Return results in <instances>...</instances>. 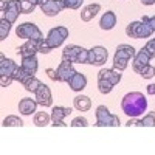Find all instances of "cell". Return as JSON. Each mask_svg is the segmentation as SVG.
<instances>
[{"label":"cell","mask_w":155,"mask_h":155,"mask_svg":"<svg viewBox=\"0 0 155 155\" xmlns=\"http://www.w3.org/2000/svg\"><path fill=\"white\" fill-rule=\"evenodd\" d=\"M11 22H8L6 19H0V41H5L9 34L11 30Z\"/></svg>","instance_id":"cell-28"},{"label":"cell","mask_w":155,"mask_h":155,"mask_svg":"<svg viewBox=\"0 0 155 155\" xmlns=\"http://www.w3.org/2000/svg\"><path fill=\"white\" fill-rule=\"evenodd\" d=\"M71 113V109L70 107H61V106H56L51 110V121H64L65 116H68Z\"/></svg>","instance_id":"cell-23"},{"label":"cell","mask_w":155,"mask_h":155,"mask_svg":"<svg viewBox=\"0 0 155 155\" xmlns=\"http://www.w3.org/2000/svg\"><path fill=\"white\" fill-rule=\"evenodd\" d=\"M42 85V82L37 79L36 76H33V78H30V79L27 81L23 84V87H25V90H27V92H33V93H36L37 92V88Z\"/></svg>","instance_id":"cell-27"},{"label":"cell","mask_w":155,"mask_h":155,"mask_svg":"<svg viewBox=\"0 0 155 155\" xmlns=\"http://www.w3.org/2000/svg\"><path fill=\"white\" fill-rule=\"evenodd\" d=\"M67 84H68V87L73 90V92H82V90L85 88V85H87V78L82 73L76 71Z\"/></svg>","instance_id":"cell-14"},{"label":"cell","mask_w":155,"mask_h":155,"mask_svg":"<svg viewBox=\"0 0 155 155\" xmlns=\"http://www.w3.org/2000/svg\"><path fill=\"white\" fill-rule=\"evenodd\" d=\"M98 79H107L113 85H116V84H120V81H121V71L115 70V68H102L98 73Z\"/></svg>","instance_id":"cell-13"},{"label":"cell","mask_w":155,"mask_h":155,"mask_svg":"<svg viewBox=\"0 0 155 155\" xmlns=\"http://www.w3.org/2000/svg\"><path fill=\"white\" fill-rule=\"evenodd\" d=\"M81 50H82V47H79V45H68L62 50V59L68 61L71 64H76L78 54L81 53Z\"/></svg>","instance_id":"cell-16"},{"label":"cell","mask_w":155,"mask_h":155,"mask_svg":"<svg viewBox=\"0 0 155 155\" xmlns=\"http://www.w3.org/2000/svg\"><path fill=\"white\" fill-rule=\"evenodd\" d=\"M27 2H30V3H33V5L39 6V0H27Z\"/></svg>","instance_id":"cell-47"},{"label":"cell","mask_w":155,"mask_h":155,"mask_svg":"<svg viewBox=\"0 0 155 155\" xmlns=\"http://www.w3.org/2000/svg\"><path fill=\"white\" fill-rule=\"evenodd\" d=\"M113 87H115V85H113L110 81H107V79H98V88H99V92H101L102 95L110 93Z\"/></svg>","instance_id":"cell-29"},{"label":"cell","mask_w":155,"mask_h":155,"mask_svg":"<svg viewBox=\"0 0 155 155\" xmlns=\"http://www.w3.org/2000/svg\"><path fill=\"white\" fill-rule=\"evenodd\" d=\"M137 121H138V120H134V118H132V120H129V121H127L126 126H129V127H130V126H137Z\"/></svg>","instance_id":"cell-46"},{"label":"cell","mask_w":155,"mask_h":155,"mask_svg":"<svg viewBox=\"0 0 155 155\" xmlns=\"http://www.w3.org/2000/svg\"><path fill=\"white\" fill-rule=\"evenodd\" d=\"M144 48L147 50V53H149L152 58H155V37L149 39V41H147V44L144 45Z\"/></svg>","instance_id":"cell-38"},{"label":"cell","mask_w":155,"mask_h":155,"mask_svg":"<svg viewBox=\"0 0 155 155\" xmlns=\"http://www.w3.org/2000/svg\"><path fill=\"white\" fill-rule=\"evenodd\" d=\"M137 54V50L132 47V45H127V44H121L118 45V48H116L115 51V56L116 58H123V59H134Z\"/></svg>","instance_id":"cell-18"},{"label":"cell","mask_w":155,"mask_h":155,"mask_svg":"<svg viewBox=\"0 0 155 155\" xmlns=\"http://www.w3.org/2000/svg\"><path fill=\"white\" fill-rule=\"evenodd\" d=\"M34 8H36V5L27 2V0H22V14H31Z\"/></svg>","instance_id":"cell-37"},{"label":"cell","mask_w":155,"mask_h":155,"mask_svg":"<svg viewBox=\"0 0 155 155\" xmlns=\"http://www.w3.org/2000/svg\"><path fill=\"white\" fill-rule=\"evenodd\" d=\"M51 120V115H48L47 112H37L34 115V124L37 127H45Z\"/></svg>","instance_id":"cell-24"},{"label":"cell","mask_w":155,"mask_h":155,"mask_svg":"<svg viewBox=\"0 0 155 155\" xmlns=\"http://www.w3.org/2000/svg\"><path fill=\"white\" fill-rule=\"evenodd\" d=\"M37 44H39V41H27L23 45L19 47V54H20L22 58L36 56V53H39Z\"/></svg>","instance_id":"cell-15"},{"label":"cell","mask_w":155,"mask_h":155,"mask_svg":"<svg viewBox=\"0 0 155 155\" xmlns=\"http://www.w3.org/2000/svg\"><path fill=\"white\" fill-rule=\"evenodd\" d=\"M146 92H147L149 95H155V84H149L147 88H146Z\"/></svg>","instance_id":"cell-43"},{"label":"cell","mask_w":155,"mask_h":155,"mask_svg":"<svg viewBox=\"0 0 155 155\" xmlns=\"http://www.w3.org/2000/svg\"><path fill=\"white\" fill-rule=\"evenodd\" d=\"M152 56L147 53V50L146 48H141L140 51H137V54L134 58V62H132V68L135 73H141V70H143L146 65H149V62H150Z\"/></svg>","instance_id":"cell-9"},{"label":"cell","mask_w":155,"mask_h":155,"mask_svg":"<svg viewBox=\"0 0 155 155\" xmlns=\"http://www.w3.org/2000/svg\"><path fill=\"white\" fill-rule=\"evenodd\" d=\"M12 78H14V81H17V82H20L23 85L25 82L30 79V78H33V74H30L28 71H25L22 67H17L16 71H14V74H12Z\"/></svg>","instance_id":"cell-25"},{"label":"cell","mask_w":155,"mask_h":155,"mask_svg":"<svg viewBox=\"0 0 155 155\" xmlns=\"http://www.w3.org/2000/svg\"><path fill=\"white\" fill-rule=\"evenodd\" d=\"M116 25V14L113 11H107L102 14L101 20H99V27L102 30H112L113 27Z\"/></svg>","instance_id":"cell-21"},{"label":"cell","mask_w":155,"mask_h":155,"mask_svg":"<svg viewBox=\"0 0 155 155\" xmlns=\"http://www.w3.org/2000/svg\"><path fill=\"white\" fill-rule=\"evenodd\" d=\"M96 127H118L121 126V121L116 115H112L110 110L106 106L96 107Z\"/></svg>","instance_id":"cell-3"},{"label":"cell","mask_w":155,"mask_h":155,"mask_svg":"<svg viewBox=\"0 0 155 155\" xmlns=\"http://www.w3.org/2000/svg\"><path fill=\"white\" fill-rule=\"evenodd\" d=\"M20 67L25 70V71H28L30 74H36L37 68H39V61L36 56H30V58H22V64H20Z\"/></svg>","instance_id":"cell-20"},{"label":"cell","mask_w":155,"mask_h":155,"mask_svg":"<svg viewBox=\"0 0 155 155\" xmlns=\"http://www.w3.org/2000/svg\"><path fill=\"white\" fill-rule=\"evenodd\" d=\"M141 123H143V127H153L155 126V112H150L146 116H143Z\"/></svg>","instance_id":"cell-33"},{"label":"cell","mask_w":155,"mask_h":155,"mask_svg":"<svg viewBox=\"0 0 155 155\" xmlns=\"http://www.w3.org/2000/svg\"><path fill=\"white\" fill-rule=\"evenodd\" d=\"M19 65L12 61L6 59L3 54H0V76H12Z\"/></svg>","instance_id":"cell-12"},{"label":"cell","mask_w":155,"mask_h":155,"mask_svg":"<svg viewBox=\"0 0 155 155\" xmlns=\"http://www.w3.org/2000/svg\"><path fill=\"white\" fill-rule=\"evenodd\" d=\"M70 126L71 127H87L88 126V121L84 118V116H76V118L71 121Z\"/></svg>","instance_id":"cell-36"},{"label":"cell","mask_w":155,"mask_h":155,"mask_svg":"<svg viewBox=\"0 0 155 155\" xmlns=\"http://www.w3.org/2000/svg\"><path fill=\"white\" fill-rule=\"evenodd\" d=\"M16 34H17V37L25 39V41H41V39H44L42 31L39 30L37 25H34L31 22H25V23L17 25Z\"/></svg>","instance_id":"cell-4"},{"label":"cell","mask_w":155,"mask_h":155,"mask_svg":"<svg viewBox=\"0 0 155 155\" xmlns=\"http://www.w3.org/2000/svg\"><path fill=\"white\" fill-rule=\"evenodd\" d=\"M45 73L48 74V78L51 81H58L59 82V74H58V70H54V68H47L45 70Z\"/></svg>","instance_id":"cell-39"},{"label":"cell","mask_w":155,"mask_h":155,"mask_svg":"<svg viewBox=\"0 0 155 155\" xmlns=\"http://www.w3.org/2000/svg\"><path fill=\"white\" fill-rule=\"evenodd\" d=\"M51 126H54V127H65L67 124L64 123V121H53V124H51Z\"/></svg>","instance_id":"cell-44"},{"label":"cell","mask_w":155,"mask_h":155,"mask_svg":"<svg viewBox=\"0 0 155 155\" xmlns=\"http://www.w3.org/2000/svg\"><path fill=\"white\" fill-rule=\"evenodd\" d=\"M8 2H9V0H0V11H2V12H5V9L8 6Z\"/></svg>","instance_id":"cell-42"},{"label":"cell","mask_w":155,"mask_h":155,"mask_svg":"<svg viewBox=\"0 0 155 155\" xmlns=\"http://www.w3.org/2000/svg\"><path fill=\"white\" fill-rule=\"evenodd\" d=\"M12 81H14L12 76H0V85L2 87H9Z\"/></svg>","instance_id":"cell-40"},{"label":"cell","mask_w":155,"mask_h":155,"mask_svg":"<svg viewBox=\"0 0 155 155\" xmlns=\"http://www.w3.org/2000/svg\"><path fill=\"white\" fill-rule=\"evenodd\" d=\"M39 6H41L44 14L48 16V17L58 16L59 12L65 8L62 0H39Z\"/></svg>","instance_id":"cell-6"},{"label":"cell","mask_w":155,"mask_h":155,"mask_svg":"<svg viewBox=\"0 0 155 155\" xmlns=\"http://www.w3.org/2000/svg\"><path fill=\"white\" fill-rule=\"evenodd\" d=\"M19 14H22V0H9L5 12H2V19H6L8 22L14 23Z\"/></svg>","instance_id":"cell-8"},{"label":"cell","mask_w":155,"mask_h":155,"mask_svg":"<svg viewBox=\"0 0 155 155\" xmlns=\"http://www.w3.org/2000/svg\"><path fill=\"white\" fill-rule=\"evenodd\" d=\"M56 70H58V74H59V82H68L71 79V76L76 73V70L73 68V64L68 62V61H64V59Z\"/></svg>","instance_id":"cell-11"},{"label":"cell","mask_w":155,"mask_h":155,"mask_svg":"<svg viewBox=\"0 0 155 155\" xmlns=\"http://www.w3.org/2000/svg\"><path fill=\"white\" fill-rule=\"evenodd\" d=\"M88 54H90V50L82 48V50H81V53L78 54L76 64H88Z\"/></svg>","instance_id":"cell-35"},{"label":"cell","mask_w":155,"mask_h":155,"mask_svg":"<svg viewBox=\"0 0 155 155\" xmlns=\"http://www.w3.org/2000/svg\"><path fill=\"white\" fill-rule=\"evenodd\" d=\"M126 34L134 39H146L153 34L152 28L147 23V16H144L140 22H130L126 28Z\"/></svg>","instance_id":"cell-2"},{"label":"cell","mask_w":155,"mask_h":155,"mask_svg":"<svg viewBox=\"0 0 155 155\" xmlns=\"http://www.w3.org/2000/svg\"><path fill=\"white\" fill-rule=\"evenodd\" d=\"M147 23H149V27L152 28V31L155 33V16L153 17H147Z\"/></svg>","instance_id":"cell-41"},{"label":"cell","mask_w":155,"mask_h":155,"mask_svg":"<svg viewBox=\"0 0 155 155\" xmlns=\"http://www.w3.org/2000/svg\"><path fill=\"white\" fill-rule=\"evenodd\" d=\"M37 48H39V53H42V54H48V53H51V50H53L50 47V44L47 42V39H41L37 44Z\"/></svg>","instance_id":"cell-31"},{"label":"cell","mask_w":155,"mask_h":155,"mask_svg":"<svg viewBox=\"0 0 155 155\" xmlns=\"http://www.w3.org/2000/svg\"><path fill=\"white\" fill-rule=\"evenodd\" d=\"M99 11H101V5H98V3L87 5V6L81 11V19H82L84 22H90Z\"/></svg>","instance_id":"cell-22"},{"label":"cell","mask_w":155,"mask_h":155,"mask_svg":"<svg viewBox=\"0 0 155 155\" xmlns=\"http://www.w3.org/2000/svg\"><path fill=\"white\" fill-rule=\"evenodd\" d=\"M107 58H109V53L104 47H93L90 48V54H88V64L90 65H104L107 62Z\"/></svg>","instance_id":"cell-7"},{"label":"cell","mask_w":155,"mask_h":155,"mask_svg":"<svg viewBox=\"0 0 155 155\" xmlns=\"http://www.w3.org/2000/svg\"><path fill=\"white\" fill-rule=\"evenodd\" d=\"M36 101H37V104L42 106V107H51V104H53V96H51V90H50L48 85L42 84L37 88Z\"/></svg>","instance_id":"cell-10"},{"label":"cell","mask_w":155,"mask_h":155,"mask_svg":"<svg viewBox=\"0 0 155 155\" xmlns=\"http://www.w3.org/2000/svg\"><path fill=\"white\" fill-rule=\"evenodd\" d=\"M121 109L127 116L138 118L140 115H143V112L147 110V99L141 92H130L123 98Z\"/></svg>","instance_id":"cell-1"},{"label":"cell","mask_w":155,"mask_h":155,"mask_svg":"<svg viewBox=\"0 0 155 155\" xmlns=\"http://www.w3.org/2000/svg\"><path fill=\"white\" fill-rule=\"evenodd\" d=\"M127 64H129V59H123V58H116L113 56V68L118 70V71H123L127 68Z\"/></svg>","instance_id":"cell-30"},{"label":"cell","mask_w":155,"mask_h":155,"mask_svg":"<svg viewBox=\"0 0 155 155\" xmlns=\"http://www.w3.org/2000/svg\"><path fill=\"white\" fill-rule=\"evenodd\" d=\"M141 3L146 6H150V5H155V0H141Z\"/></svg>","instance_id":"cell-45"},{"label":"cell","mask_w":155,"mask_h":155,"mask_svg":"<svg viewBox=\"0 0 155 155\" xmlns=\"http://www.w3.org/2000/svg\"><path fill=\"white\" fill-rule=\"evenodd\" d=\"M73 106L79 112H88L90 107H92V99H90L88 96H85V95H78L73 99Z\"/></svg>","instance_id":"cell-19"},{"label":"cell","mask_w":155,"mask_h":155,"mask_svg":"<svg viewBox=\"0 0 155 155\" xmlns=\"http://www.w3.org/2000/svg\"><path fill=\"white\" fill-rule=\"evenodd\" d=\"M36 107H37V101L36 99L23 98V99L19 101V112L22 115H31V113H34Z\"/></svg>","instance_id":"cell-17"},{"label":"cell","mask_w":155,"mask_h":155,"mask_svg":"<svg viewBox=\"0 0 155 155\" xmlns=\"http://www.w3.org/2000/svg\"><path fill=\"white\" fill-rule=\"evenodd\" d=\"M62 2L67 9H79L81 5L84 3V0H62Z\"/></svg>","instance_id":"cell-34"},{"label":"cell","mask_w":155,"mask_h":155,"mask_svg":"<svg viewBox=\"0 0 155 155\" xmlns=\"http://www.w3.org/2000/svg\"><path fill=\"white\" fill-rule=\"evenodd\" d=\"M67 37H68V28L67 27H56V28H51L48 31V36L45 39L50 44V47L54 50V48L61 47L64 42H65Z\"/></svg>","instance_id":"cell-5"},{"label":"cell","mask_w":155,"mask_h":155,"mask_svg":"<svg viewBox=\"0 0 155 155\" xmlns=\"http://www.w3.org/2000/svg\"><path fill=\"white\" fill-rule=\"evenodd\" d=\"M3 126L5 127H22L23 126V121L16 115H9L3 120Z\"/></svg>","instance_id":"cell-26"},{"label":"cell","mask_w":155,"mask_h":155,"mask_svg":"<svg viewBox=\"0 0 155 155\" xmlns=\"http://www.w3.org/2000/svg\"><path fill=\"white\" fill-rule=\"evenodd\" d=\"M140 76L143 78V79H150V78L155 76V67H152L150 64H149V65H146L143 70H141Z\"/></svg>","instance_id":"cell-32"}]
</instances>
